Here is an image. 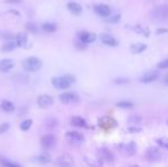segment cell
Here are the masks:
<instances>
[{
	"mask_svg": "<svg viewBox=\"0 0 168 167\" xmlns=\"http://www.w3.org/2000/svg\"><path fill=\"white\" fill-rule=\"evenodd\" d=\"M167 124H168V120H167Z\"/></svg>",
	"mask_w": 168,
	"mask_h": 167,
	"instance_id": "obj_43",
	"label": "cell"
},
{
	"mask_svg": "<svg viewBox=\"0 0 168 167\" xmlns=\"http://www.w3.org/2000/svg\"><path fill=\"white\" fill-rule=\"evenodd\" d=\"M100 38H101V41H102L104 45H107V46H110V47H116L118 46V40L117 39H114L112 36L107 33H102L100 36Z\"/></svg>",
	"mask_w": 168,
	"mask_h": 167,
	"instance_id": "obj_14",
	"label": "cell"
},
{
	"mask_svg": "<svg viewBox=\"0 0 168 167\" xmlns=\"http://www.w3.org/2000/svg\"><path fill=\"white\" fill-rule=\"evenodd\" d=\"M118 108H121V109H131L134 106V103L131 101H121V102H118L117 103Z\"/></svg>",
	"mask_w": 168,
	"mask_h": 167,
	"instance_id": "obj_27",
	"label": "cell"
},
{
	"mask_svg": "<svg viewBox=\"0 0 168 167\" xmlns=\"http://www.w3.org/2000/svg\"><path fill=\"white\" fill-rule=\"evenodd\" d=\"M37 104H38V106L41 108V109H47V108H49V106H51V105L54 104V100H53L51 96L44 94V95L38 96Z\"/></svg>",
	"mask_w": 168,
	"mask_h": 167,
	"instance_id": "obj_6",
	"label": "cell"
},
{
	"mask_svg": "<svg viewBox=\"0 0 168 167\" xmlns=\"http://www.w3.org/2000/svg\"><path fill=\"white\" fill-rule=\"evenodd\" d=\"M36 160L39 162L46 164V162H49V156H47V155H40V156H38V157L36 158Z\"/></svg>",
	"mask_w": 168,
	"mask_h": 167,
	"instance_id": "obj_31",
	"label": "cell"
},
{
	"mask_svg": "<svg viewBox=\"0 0 168 167\" xmlns=\"http://www.w3.org/2000/svg\"><path fill=\"white\" fill-rule=\"evenodd\" d=\"M94 12L101 16V17H109L111 15V8L107 5H104V4H98V5L94 6Z\"/></svg>",
	"mask_w": 168,
	"mask_h": 167,
	"instance_id": "obj_7",
	"label": "cell"
},
{
	"mask_svg": "<svg viewBox=\"0 0 168 167\" xmlns=\"http://www.w3.org/2000/svg\"><path fill=\"white\" fill-rule=\"evenodd\" d=\"M41 28L45 32H47V33H53V32H55L56 30H57L56 24L51 23V22H46V23H44Z\"/></svg>",
	"mask_w": 168,
	"mask_h": 167,
	"instance_id": "obj_22",
	"label": "cell"
},
{
	"mask_svg": "<svg viewBox=\"0 0 168 167\" xmlns=\"http://www.w3.org/2000/svg\"><path fill=\"white\" fill-rule=\"evenodd\" d=\"M101 153H102V157L104 159H107V160H112L113 159V156H112V153L107 150V149H101Z\"/></svg>",
	"mask_w": 168,
	"mask_h": 167,
	"instance_id": "obj_30",
	"label": "cell"
},
{
	"mask_svg": "<svg viewBox=\"0 0 168 167\" xmlns=\"http://www.w3.org/2000/svg\"><path fill=\"white\" fill-rule=\"evenodd\" d=\"M151 17L154 22H163L168 17V7L165 5H161L159 7H156L151 12Z\"/></svg>",
	"mask_w": 168,
	"mask_h": 167,
	"instance_id": "obj_3",
	"label": "cell"
},
{
	"mask_svg": "<svg viewBox=\"0 0 168 167\" xmlns=\"http://www.w3.org/2000/svg\"><path fill=\"white\" fill-rule=\"evenodd\" d=\"M136 150H137V147H136L135 142H129L125 145V152L128 155V156H134L136 153Z\"/></svg>",
	"mask_w": 168,
	"mask_h": 167,
	"instance_id": "obj_21",
	"label": "cell"
},
{
	"mask_svg": "<svg viewBox=\"0 0 168 167\" xmlns=\"http://www.w3.org/2000/svg\"><path fill=\"white\" fill-rule=\"evenodd\" d=\"M159 77V72L156 71V70H151V71H148L143 73L142 76L140 77V81L143 82V84H149V82H153L154 80H157Z\"/></svg>",
	"mask_w": 168,
	"mask_h": 167,
	"instance_id": "obj_8",
	"label": "cell"
},
{
	"mask_svg": "<svg viewBox=\"0 0 168 167\" xmlns=\"http://www.w3.org/2000/svg\"><path fill=\"white\" fill-rule=\"evenodd\" d=\"M28 43V34L25 32H19L16 34V43L17 47H24Z\"/></svg>",
	"mask_w": 168,
	"mask_h": 167,
	"instance_id": "obj_17",
	"label": "cell"
},
{
	"mask_svg": "<svg viewBox=\"0 0 168 167\" xmlns=\"http://www.w3.org/2000/svg\"><path fill=\"white\" fill-rule=\"evenodd\" d=\"M48 121H49V123H47V125H48V127H49V128H51V127L56 126V124H57V121H56L55 119H49Z\"/></svg>",
	"mask_w": 168,
	"mask_h": 167,
	"instance_id": "obj_36",
	"label": "cell"
},
{
	"mask_svg": "<svg viewBox=\"0 0 168 167\" xmlns=\"http://www.w3.org/2000/svg\"><path fill=\"white\" fill-rule=\"evenodd\" d=\"M75 81V78L71 75H65L63 77H54L51 79L53 86L57 89H68L71 86L72 82Z\"/></svg>",
	"mask_w": 168,
	"mask_h": 167,
	"instance_id": "obj_1",
	"label": "cell"
},
{
	"mask_svg": "<svg viewBox=\"0 0 168 167\" xmlns=\"http://www.w3.org/2000/svg\"><path fill=\"white\" fill-rule=\"evenodd\" d=\"M163 81H165V84H166V85H168V75H166V76H165V78H163Z\"/></svg>",
	"mask_w": 168,
	"mask_h": 167,
	"instance_id": "obj_40",
	"label": "cell"
},
{
	"mask_svg": "<svg viewBox=\"0 0 168 167\" xmlns=\"http://www.w3.org/2000/svg\"><path fill=\"white\" fill-rule=\"evenodd\" d=\"M128 81L129 79H127V78H117V79H114V84L120 85V84H127Z\"/></svg>",
	"mask_w": 168,
	"mask_h": 167,
	"instance_id": "obj_34",
	"label": "cell"
},
{
	"mask_svg": "<svg viewBox=\"0 0 168 167\" xmlns=\"http://www.w3.org/2000/svg\"><path fill=\"white\" fill-rule=\"evenodd\" d=\"M168 30L167 29H158L157 31H156V33L157 34H160V33H167Z\"/></svg>",
	"mask_w": 168,
	"mask_h": 167,
	"instance_id": "obj_38",
	"label": "cell"
},
{
	"mask_svg": "<svg viewBox=\"0 0 168 167\" xmlns=\"http://www.w3.org/2000/svg\"><path fill=\"white\" fill-rule=\"evenodd\" d=\"M66 7H68V9H69V12H70V13H72L73 15H77V16L82 13V7H81L79 4L73 2V1L69 2V4L66 5Z\"/></svg>",
	"mask_w": 168,
	"mask_h": 167,
	"instance_id": "obj_16",
	"label": "cell"
},
{
	"mask_svg": "<svg viewBox=\"0 0 168 167\" xmlns=\"http://www.w3.org/2000/svg\"><path fill=\"white\" fill-rule=\"evenodd\" d=\"M128 130L131 132V133H135V132H141V128H133V127H129Z\"/></svg>",
	"mask_w": 168,
	"mask_h": 167,
	"instance_id": "obj_39",
	"label": "cell"
},
{
	"mask_svg": "<svg viewBox=\"0 0 168 167\" xmlns=\"http://www.w3.org/2000/svg\"><path fill=\"white\" fill-rule=\"evenodd\" d=\"M145 49H146V45L143 43H133L131 46V52L133 54H141L142 52H144Z\"/></svg>",
	"mask_w": 168,
	"mask_h": 167,
	"instance_id": "obj_18",
	"label": "cell"
},
{
	"mask_svg": "<svg viewBox=\"0 0 168 167\" xmlns=\"http://www.w3.org/2000/svg\"><path fill=\"white\" fill-rule=\"evenodd\" d=\"M129 167H140V166H137V165H133V166H129Z\"/></svg>",
	"mask_w": 168,
	"mask_h": 167,
	"instance_id": "obj_42",
	"label": "cell"
},
{
	"mask_svg": "<svg viewBox=\"0 0 168 167\" xmlns=\"http://www.w3.org/2000/svg\"><path fill=\"white\" fill-rule=\"evenodd\" d=\"M119 19H120V15L119 14H116V15H110L109 17H107V19H104L105 22H107V23H117V22H119Z\"/></svg>",
	"mask_w": 168,
	"mask_h": 167,
	"instance_id": "obj_29",
	"label": "cell"
},
{
	"mask_svg": "<svg viewBox=\"0 0 168 167\" xmlns=\"http://www.w3.org/2000/svg\"><path fill=\"white\" fill-rule=\"evenodd\" d=\"M98 126L103 129H111V128H114L116 126H117V121L111 118V117H101L100 119H98Z\"/></svg>",
	"mask_w": 168,
	"mask_h": 167,
	"instance_id": "obj_5",
	"label": "cell"
},
{
	"mask_svg": "<svg viewBox=\"0 0 168 167\" xmlns=\"http://www.w3.org/2000/svg\"><path fill=\"white\" fill-rule=\"evenodd\" d=\"M25 29L28 30L30 33H37L38 32V26L34 22H28L25 24Z\"/></svg>",
	"mask_w": 168,
	"mask_h": 167,
	"instance_id": "obj_25",
	"label": "cell"
},
{
	"mask_svg": "<svg viewBox=\"0 0 168 167\" xmlns=\"http://www.w3.org/2000/svg\"><path fill=\"white\" fill-rule=\"evenodd\" d=\"M13 67H14V61L10 58H4L0 61V72H2V73L10 71Z\"/></svg>",
	"mask_w": 168,
	"mask_h": 167,
	"instance_id": "obj_15",
	"label": "cell"
},
{
	"mask_svg": "<svg viewBox=\"0 0 168 167\" xmlns=\"http://www.w3.org/2000/svg\"><path fill=\"white\" fill-rule=\"evenodd\" d=\"M157 68H158V69H167L168 68V58L167 60H163V61H161V62H159L158 64H157Z\"/></svg>",
	"mask_w": 168,
	"mask_h": 167,
	"instance_id": "obj_32",
	"label": "cell"
},
{
	"mask_svg": "<svg viewBox=\"0 0 168 167\" xmlns=\"http://www.w3.org/2000/svg\"><path fill=\"white\" fill-rule=\"evenodd\" d=\"M0 106H1V109L4 110L5 112H8V113H10V112H14L15 111V105L13 104L10 101H7V100L2 101Z\"/></svg>",
	"mask_w": 168,
	"mask_h": 167,
	"instance_id": "obj_20",
	"label": "cell"
},
{
	"mask_svg": "<svg viewBox=\"0 0 168 167\" xmlns=\"http://www.w3.org/2000/svg\"><path fill=\"white\" fill-rule=\"evenodd\" d=\"M17 47V43L16 41H7L1 46V50L2 52H12L14 50L15 48Z\"/></svg>",
	"mask_w": 168,
	"mask_h": 167,
	"instance_id": "obj_23",
	"label": "cell"
},
{
	"mask_svg": "<svg viewBox=\"0 0 168 167\" xmlns=\"http://www.w3.org/2000/svg\"><path fill=\"white\" fill-rule=\"evenodd\" d=\"M141 120H142V119H141L140 116L133 115V116H131V117H129V119H128V121H129V123H140Z\"/></svg>",
	"mask_w": 168,
	"mask_h": 167,
	"instance_id": "obj_33",
	"label": "cell"
},
{
	"mask_svg": "<svg viewBox=\"0 0 168 167\" xmlns=\"http://www.w3.org/2000/svg\"><path fill=\"white\" fill-rule=\"evenodd\" d=\"M65 137L68 141L73 142V143H80V142H84V135L79 132H75V130H70V132H66Z\"/></svg>",
	"mask_w": 168,
	"mask_h": 167,
	"instance_id": "obj_11",
	"label": "cell"
},
{
	"mask_svg": "<svg viewBox=\"0 0 168 167\" xmlns=\"http://www.w3.org/2000/svg\"><path fill=\"white\" fill-rule=\"evenodd\" d=\"M71 124L75 126V127H86L87 124H86V120L82 118V117H79V116H75L71 118Z\"/></svg>",
	"mask_w": 168,
	"mask_h": 167,
	"instance_id": "obj_19",
	"label": "cell"
},
{
	"mask_svg": "<svg viewBox=\"0 0 168 167\" xmlns=\"http://www.w3.org/2000/svg\"><path fill=\"white\" fill-rule=\"evenodd\" d=\"M8 129H9V124L5 123V124H1V125H0V134L5 133V132H7Z\"/></svg>",
	"mask_w": 168,
	"mask_h": 167,
	"instance_id": "obj_35",
	"label": "cell"
},
{
	"mask_svg": "<svg viewBox=\"0 0 168 167\" xmlns=\"http://www.w3.org/2000/svg\"><path fill=\"white\" fill-rule=\"evenodd\" d=\"M55 144H56V138H55V136H53V135H45V136L41 138L42 148L46 149V150H49V149L54 148Z\"/></svg>",
	"mask_w": 168,
	"mask_h": 167,
	"instance_id": "obj_13",
	"label": "cell"
},
{
	"mask_svg": "<svg viewBox=\"0 0 168 167\" xmlns=\"http://www.w3.org/2000/svg\"><path fill=\"white\" fill-rule=\"evenodd\" d=\"M58 99L63 104H70V103H75V102L78 101V96L73 93L66 92V93H62L61 95L58 96Z\"/></svg>",
	"mask_w": 168,
	"mask_h": 167,
	"instance_id": "obj_12",
	"label": "cell"
},
{
	"mask_svg": "<svg viewBox=\"0 0 168 167\" xmlns=\"http://www.w3.org/2000/svg\"><path fill=\"white\" fill-rule=\"evenodd\" d=\"M157 143H158V145L160 147V148L168 150V138L167 137L158 138V140H157Z\"/></svg>",
	"mask_w": 168,
	"mask_h": 167,
	"instance_id": "obj_28",
	"label": "cell"
},
{
	"mask_svg": "<svg viewBox=\"0 0 168 167\" xmlns=\"http://www.w3.org/2000/svg\"><path fill=\"white\" fill-rule=\"evenodd\" d=\"M31 126H32V120L26 119V120H24V121L21 123L19 128H21V130H23V132H26V130H29V129L31 128Z\"/></svg>",
	"mask_w": 168,
	"mask_h": 167,
	"instance_id": "obj_26",
	"label": "cell"
},
{
	"mask_svg": "<svg viewBox=\"0 0 168 167\" xmlns=\"http://www.w3.org/2000/svg\"><path fill=\"white\" fill-rule=\"evenodd\" d=\"M23 69L26 72H36L38 70H40L42 67V62L40 58L38 57H28L25 58L23 61V64H22Z\"/></svg>",
	"mask_w": 168,
	"mask_h": 167,
	"instance_id": "obj_2",
	"label": "cell"
},
{
	"mask_svg": "<svg viewBox=\"0 0 168 167\" xmlns=\"http://www.w3.org/2000/svg\"><path fill=\"white\" fill-rule=\"evenodd\" d=\"M78 37H79V40L81 43L87 45V43H92L95 41L96 34L93 33V32H88V31H81L78 33Z\"/></svg>",
	"mask_w": 168,
	"mask_h": 167,
	"instance_id": "obj_10",
	"label": "cell"
},
{
	"mask_svg": "<svg viewBox=\"0 0 168 167\" xmlns=\"http://www.w3.org/2000/svg\"><path fill=\"white\" fill-rule=\"evenodd\" d=\"M56 165L58 167H73L75 160L69 155H63L56 159Z\"/></svg>",
	"mask_w": 168,
	"mask_h": 167,
	"instance_id": "obj_9",
	"label": "cell"
},
{
	"mask_svg": "<svg viewBox=\"0 0 168 167\" xmlns=\"http://www.w3.org/2000/svg\"><path fill=\"white\" fill-rule=\"evenodd\" d=\"M10 13H13V14L17 15V16H19V13L17 12V10H10Z\"/></svg>",
	"mask_w": 168,
	"mask_h": 167,
	"instance_id": "obj_41",
	"label": "cell"
},
{
	"mask_svg": "<svg viewBox=\"0 0 168 167\" xmlns=\"http://www.w3.org/2000/svg\"><path fill=\"white\" fill-rule=\"evenodd\" d=\"M133 29H134L135 32L142 34V36H144V37H149L150 36V30H148L146 28L142 26V25H135V26H133Z\"/></svg>",
	"mask_w": 168,
	"mask_h": 167,
	"instance_id": "obj_24",
	"label": "cell"
},
{
	"mask_svg": "<svg viewBox=\"0 0 168 167\" xmlns=\"http://www.w3.org/2000/svg\"><path fill=\"white\" fill-rule=\"evenodd\" d=\"M145 157L149 162H158L163 157V153L157 147H150L145 152Z\"/></svg>",
	"mask_w": 168,
	"mask_h": 167,
	"instance_id": "obj_4",
	"label": "cell"
},
{
	"mask_svg": "<svg viewBox=\"0 0 168 167\" xmlns=\"http://www.w3.org/2000/svg\"><path fill=\"white\" fill-rule=\"evenodd\" d=\"M22 0H5V2L7 4H19Z\"/></svg>",
	"mask_w": 168,
	"mask_h": 167,
	"instance_id": "obj_37",
	"label": "cell"
}]
</instances>
